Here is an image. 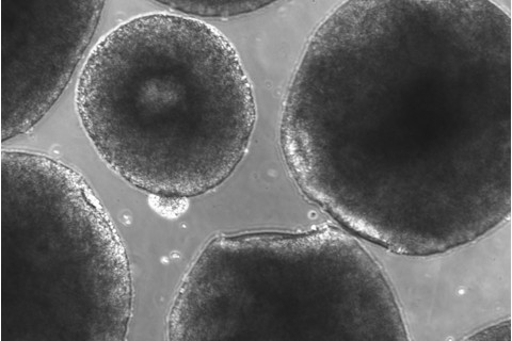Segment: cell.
<instances>
[{"mask_svg": "<svg viewBox=\"0 0 512 341\" xmlns=\"http://www.w3.org/2000/svg\"><path fill=\"white\" fill-rule=\"evenodd\" d=\"M163 6L184 15L203 16V18H232V16L258 11L270 5L266 2H168Z\"/></svg>", "mask_w": 512, "mask_h": 341, "instance_id": "6", "label": "cell"}, {"mask_svg": "<svg viewBox=\"0 0 512 341\" xmlns=\"http://www.w3.org/2000/svg\"><path fill=\"white\" fill-rule=\"evenodd\" d=\"M3 339L124 340L130 263L84 178L37 153L2 154Z\"/></svg>", "mask_w": 512, "mask_h": 341, "instance_id": "4", "label": "cell"}, {"mask_svg": "<svg viewBox=\"0 0 512 341\" xmlns=\"http://www.w3.org/2000/svg\"><path fill=\"white\" fill-rule=\"evenodd\" d=\"M76 105L112 170L172 199L226 181L248 150L256 118L233 45L184 14L140 15L110 30L80 73Z\"/></svg>", "mask_w": 512, "mask_h": 341, "instance_id": "2", "label": "cell"}, {"mask_svg": "<svg viewBox=\"0 0 512 341\" xmlns=\"http://www.w3.org/2000/svg\"><path fill=\"white\" fill-rule=\"evenodd\" d=\"M510 97L500 6L348 2L299 63L282 151L300 190L352 233L439 254L510 218Z\"/></svg>", "mask_w": 512, "mask_h": 341, "instance_id": "1", "label": "cell"}, {"mask_svg": "<svg viewBox=\"0 0 512 341\" xmlns=\"http://www.w3.org/2000/svg\"><path fill=\"white\" fill-rule=\"evenodd\" d=\"M104 2L2 0V139L34 127L58 100Z\"/></svg>", "mask_w": 512, "mask_h": 341, "instance_id": "5", "label": "cell"}, {"mask_svg": "<svg viewBox=\"0 0 512 341\" xmlns=\"http://www.w3.org/2000/svg\"><path fill=\"white\" fill-rule=\"evenodd\" d=\"M169 340H407L375 259L348 234L221 235L176 292Z\"/></svg>", "mask_w": 512, "mask_h": 341, "instance_id": "3", "label": "cell"}, {"mask_svg": "<svg viewBox=\"0 0 512 341\" xmlns=\"http://www.w3.org/2000/svg\"><path fill=\"white\" fill-rule=\"evenodd\" d=\"M467 340H511V322L510 319L503 320L499 323L473 333L467 337Z\"/></svg>", "mask_w": 512, "mask_h": 341, "instance_id": "7", "label": "cell"}]
</instances>
